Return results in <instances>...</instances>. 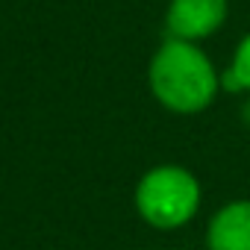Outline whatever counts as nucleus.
Wrapping results in <instances>:
<instances>
[{
	"label": "nucleus",
	"mask_w": 250,
	"mask_h": 250,
	"mask_svg": "<svg viewBox=\"0 0 250 250\" xmlns=\"http://www.w3.org/2000/svg\"><path fill=\"white\" fill-rule=\"evenodd\" d=\"M147 85L168 112L197 115L212 106L221 88V77L212 59L194 42L168 39L147 65Z\"/></svg>",
	"instance_id": "nucleus-1"
},
{
	"label": "nucleus",
	"mask_w": 250,
	"mask_h": 250,
	"mask_svg": "<svg viewBox=\"0 0 250 250\" xmlns=\"http://www.w3.org/2000/svg\"><path fill=\"white\" fill-rule=\"evenodd\" d=\"M136 212L156 229L186 227L200 209V183L183 165H156L136 186Z\"/></svg>",
	"instance_id": "nucleus-2"
},
{
	"label": "nucleus",
	"mask_w": 250,
	"mask_h": 250,
	"mask_svg": "<svg viewBox=\"0 0 250 250\" xmlns=\"http://www.w3.org/2000/svg\"><path fill=\"white\" fill-rule=\"evenodd\" d=\"M227 0H171L165 12V27L171 39L200 42L218 33L227 21Z\"/></svg>",
	"instance_id": "nucleus-3"
},
{
	"label": "nucleus",
	"mask_w": 250,
	"mask_h": 250,
	"mask_svg": "<svg viewBox=\"0 0 250 250\" xmlns=\"http://www.w3.org/2000/svg\"><path fill=\"white\" fill-rule=\"evenodd\" d=\"M206 250H250V200H229L212 215Z\"/></svg>",
	"instance_id": "nucleus-4"
},
{
	"label": "nucleus",
	"mask_w": 250,
	"mask_h": 250,
	"mask_svg": "<svg viewBox=\"0 0 250 250\" xmlns=\"http://www.w3.org/2000/svg\"><path fill=\"white\" fill-rule=\"evenodd\" d=\"M221 85L227 91H250V33L238 42L232 53V65L221 77Z\"/></svg>",
	"instance_id": "nucleus-5"
},
{
	"label": "nucleus",
	"mask_w": 250,
	"mask_h": 250,
	"mask_svg": "<svg viewBox=\"0 0 250 250\" xmlns=\"http://www.w3.org/2000/svg\"><path fill=\"white\" fill-rule=\"evenodd\" d=\"M244 121L250 124V103H247V109H244Z\"/></svg>",
	"instance_id": "nucleus-6"
}]
</instances>
